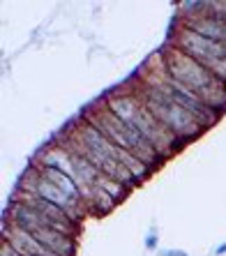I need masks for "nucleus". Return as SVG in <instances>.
Returning <instances> with one entry per match:
<instances>
[{
  "instance_id": "3",
  "label": "nucleus",
  "mask_w": 226,
  "mask_h": 256,
  "mask_svg": "<svg viewBox=\"0 0 226 256\" xmlns=\"http://www.w3.org/2000/svg\"><path fill=\"white\" fill-rule=\"evenodd\" d=\"M86 118H88L90 122H95V125L100 127V130L104 132L118 148L127 150V152H132V155H136L138 160L146 162L152 171L160 166L162 157H160V152L148 143V138L143 136L134 125L125 122V120H120L106 104H104V106H100V104L92 106L90 108V114H86Z\"/></svg>"
},
{
  "instance_id": "5",
  "label": "nucleus",
  "mask_w": 226,
  "mask_h": 256,
  "mask_svg": "<svg viewBox=\"0 0 226 256\" xmlns=\"http://www.w3.org/2000/svg\"><path fill=\"white\" fill-rule=\"evenodd\" d=\"M16 190L18 192H28V194H35V196H40V198H44V201H48V203H54V206H58V208H62L72 220L76 222V224H81L84 214L88 212L86 206L72 201V198L67 196V194H62L56 185H51L42 173H40V168H37L35 164H30V166L21 173V180H18Z\"/></svg>"
},
{
  "instance_id": "11",
  "label": "nucleus",
  "mask_w": 226,
  "mask_h": 256,
  "mask_svg": "<svg viewBox=\"0 0 226 256\" xmlns=\"http://www.w3.org/2000/svg\"><path fill=\"white\" fill-rule=\"evenodd\" d=\"M160 256H190L187 252H182V250H164Z\"/></svg>"
},
{
  "instance_id": "13",
  "label": "nucleus",
  "mask_w": 226,
  "mask_h": 256,
  "mask_svg": "<svg viewBox=\"0 0 226 256\" xmlns=\"http://www.w3.org/2000/svg\"><path fill=\"white\" fill-rule=\"evenodd\" d=\"M222 46L226 48V30H224V37H222Z\"/></svg>"
},
{
  "instance_id": "4",
  "label": "nucleus",
  "mask_w": 226,
  "mask_h": 256,
  "mask_svg": "<svg viewBox=\"0 0 226 256\" xmlns=\"http://www.w3.org/2000/svg\"><path fill=\"white\" fill-rule=\"evenodd\" d=\"M134 92H136L138 100L148 106L150 114L155 116L171 134H176V136L180 138L182 146H184V141H194V138L206 130L190 111H184L180 104H176V102L168 95H164L162 90L138 81V88H134Z\"/></svg>"
},
{
  "instance_id": "2",
  "label": "nucleus",
  "mask_w": 226,
  "mask_h": 256,
  "mask_svg": "<svg viewBox=\"0 0 226 256\" xmlns=\"http://www.w3.org/2000/svg\"><path fill=\"white\" fill-rule=\"evenodd\" d=\"M106 106L111 108L113 114L118 116L120 120H125L130 125H134L143 136L148 138V143L160 152V157H171L176 150L182 146L180 138L176 134L166 130L160 120L148 111V106L138 100V95L132 90L127 95H108L106 97Z\"/></svg>"
},
{
  "instance_id": "6",
  "label": "nucleus",
  "mask_w": 226,
  "mask_h": 256,
  "mask_svg": "<svg viewBox=\"0 0 226 256\" xmlns=\"http://www.w3.org/2000/svg\"><path fill=\"white\" fill-rule=\"evenodd\" d=\"M168 44L180 48L182 54L192 56V58L198 60V62L206 67H208L210 62H214L217 58L226 56V48L222 46L220 42L198 35V32H194L192 28H187V26H182V24H178V28H173L171 37H168Z\"/></svg>"
},
{
  "instance_id": "8",
  "label": "nucleus",
  "mask_w": 226,
  "mask_h": 256,
  "mask_svg": "<svg viewBox=\"0 0 226 256\" xmlns=\"http://www.w3.org/2000/svg\"><path fill=\"white\" fill-rule=\"evenodd\" d=\"M95 187H100L102 192H106L108 196L113 198V201H122V198L127 196V194H130L132 190H127L125 185H122V182H118V180H113V178H108V176H104V173H102L100 178H97V182H95Z\"/></svg>"
},
{
  "instance_id": "7",
  "label": "nucleus",
  "mask_w": 226,
  "mask_h": 256,
  "mask_svg": "<svg viewBox=\"0 0 226 256\" xmlns=\"http://www.w3.org/2000/svg\"><path fill=\"white\" fill-rule=\"evenodd\" d=\"M116 206H118V201H113L106 192H102L100 187H92V192L88 196V210H92L97 214H104V212H111Z\"/></svg>"
},
{
  "instance_id": "12",
  "label": "nucleus",
  "mask_w": 226,
  "mask_h": 256,
  "mask_svg": "<svg viewBox=\"0 0 226 256\" xmlns=\"http://www.w3.org/2000/svg\"><path fill=\"white\" fill-rule=\"evenodd\" d=\"M214 254H217V256L226 254V242H224V244H220V247H217V252H214Z\"/></svg>"
},
{
  "instance_id": "10",
  "label": "nucleus",
  "mask_w": 226,
  "mask_h": 256,
  "mask_svg": "<svg viewBox=\"0 0 226 256\" xmlns=\"http://www.w3.org/2000/svg\"><path fill=\"white\" fill-rule=\"evenodd\" d=\"M157 242H160V238H157L155 233H150L148 238H146V250H150V252L157 250Z\"/></svg>"
},
{
  "instance_id": "9",
  "label": "nucleus",
  "mask_w": 226,
  "mask_h": 256,
  "mask_svg": "<svg viewBox=\"0 0 226 256\" xmlns=\"http://www.w3.org/2000/svg\"><path fill=\"white\" fill-rule=\"evenodd\" d=\"M208 70L214 74V78H217V81H222V84L226 86V56H222V58H217L214 62H210Z\"/></svg>"
},
{
  "instance_id": "1",
  "label": "nucleus",
  "mask_w": 226,
  "mask_h": 256,
  "mask_svg": "<svg viewBox=\"0 0 226 256\" xmlns=\"http://www.w3.org/2000/svg\"><path fill=\"white\" fill-rule=\"evenodd\" d=\"M164 62H166V72L176 81L190 88L196 97H201L214 114H224L226 111V86L214 78V74L206 65H201L198 60L192 56L182 54L180 48L168 44L164 51Z\"/></svg>"
}]
</instances>
